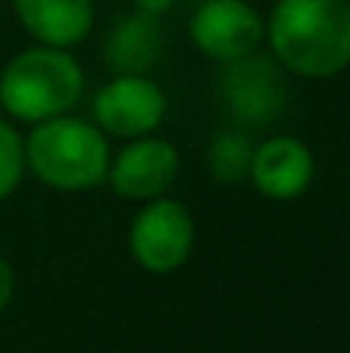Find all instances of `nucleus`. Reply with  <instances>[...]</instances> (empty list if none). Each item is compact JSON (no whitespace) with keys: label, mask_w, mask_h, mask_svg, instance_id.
I'll use <instances>...</instances> for the list:
<instances>
[{"label":"nucleus","mask_w":350,"mask_h":353,"mask_svg":"<svg viewBox=\"0 0 350 353\" xmlns=\"http://www.w3.org/2000/svg\"><path fill=\"white\" fill-rule=\"evenodd\" d=\"M193 41L203 55L233 62L251 55L264 38V17L247 0H206L193 14Z\"/></svg>","instance_id":"nucleus-5"},{"label":"nucleus","mask_w":350,"mask_h":353,"mask_svg":"<svg viewBox=\"0 0 350 353\" xmlns=\"http://www.w3.org/2000/svg\"><path fill=\"white\" fill-rule=\"evenodd\" d=\"M172 3H175V0H134L137 10H144V14H158V17H162Z\"/></svg>","instance_id":"nucleus-15"},{"label":"nucleus","mask_w":350,"mask_h":353,"mask_svg":"<svg viewBox=\"0 0 350 353\" xmlns=\"http://www.w3.org/2000/svg\"><path fill=\"white\" fill-rule=\"evenodd\" d=\"M10 295H14V268L0 257V309L10 302Z\"/></svg>","instance_id":"nucleus-14"},{"label":"nucleus","mask_w":350,"mask_h":353,"mask_svg":"<svg viewBox=\"0 0 350 353\" xmlns=\"http://www.w3.org/2000/svg\"><path fill=\"white\" fill-rule=\"evenodd\" d=\"M251 141L244 137V134H220L213 144H210V168H213V175L220 179V182H237V179H244L247 175V168H251Z\"/></svg>","instance_id":"nucleus-12"},{"label":"nucleus","mask_w":350,"mask_h":353,"mask_svg":"<svg viewBox=\"0 0 350 353\" xmlns=\"http://www.w3.org/2000/svg\"><path fill=\"white\" fill-rule=\"evenodd\" d=\"M268 38L282 65L306 79H330L350 59L347 0H278Z\"/></svg>","instance_id":"nucleus-1"},{"label":"nucleus","mask_w":350,"mask_h":353,"mask_svg":"<svg viewBox=\"0 0 350 353\" xmlns=\"http://www.w3.org/2000/svg\"><path fill=\"white\" fill-rule=\"evenodd\" d=\"M24 165H31V172L52 189L83 192L107 179L110 148L104 130H97L93 123L59 114L38 120L24 144Z\"/></svg>","instance_id":"nucleus-2"},{"label":"nucleus","mask_w":350,"mask_h":353,"mask_svg":"<svg viewBox=\"0 0 350 353\" xmlns=\"http://www.w3.org/2000/svg\"><path fill=\"white\" fill-rule=\"evenodd\" d=\"M196 227L182 203L175 199H151L130 223V250L144 271L168 274L182 268L193 254Z\"/></svg>","instance_id":"nucleus-4"},{"label":"nucleus","mask_w":350,"mask_h":353,"mask_svg":"<svg viewBox=\"0 0 350 353\" xmlns=\"http://www.w3.org/2000/svg\"><path fill=\"white\" fill-rule=\"evenodd\" d=\"M93 114L104 130L120 137H144L165 117V93L141 72L117 76L110 86L100 90Z\"/></svg>","instance_id":"nucleus-7"},{"label":"nucleus","mask_w":350,"mask_h":353,"mask_svg":"<svg viewBox=\"0 0 350 353\" xmlns=\"http://www.w3.org/2000/svg\"><path fill=\"white\" fill-rule=\"evenodd\" d=\"M165 45V31L158 24V14H127L124 21H117L110 45H107V62L117 72H148Z\"/></svg>","instance_id":"nucleus-11"},{"label":"nucleus","mask_w":350,"mask_h":353,"mask_svg":"<svg viewBox=\"0 0 350 353\" xmlns=\"http://www.w3.org/2000/svg\"><path fill=\"white\" fill-rule=\"evenodd\" d=\"M110 185L124 199H158L179 179V151L162 137H134L107 168Z\"/></svg>","instance_id":"nucleus-6"},{"label":"nucleus","mask_w":350,"mask_h":353,"mask_svg":"<svg viewBox=\"0 0 350 353\" xmlns=\"http://www.w3.org/2000/svg\"><path fill=\"white\" fill-rule=\"evenodd\" d=\"M24 175V144L10 123L0 120V199H7Z\"/></svg>","instance_id":"nucleus-13"},{"label":"nucleus","mask_w":350,"mask_h":353,"mask_svg":"<svg viewBox=\"0 0 350 353\" xmlns=\"http://www.w3.org/2000/svg\"><path fill=\"white\" fill-rule=\"evenodd\" d=\"M224 97H227L233 114L240 120H247V123L275 120L282 103H285L278 69L268 59L254 55V52L231 62V69L224 76Z\"/></svg>","instance_id":"nucleus-8"},{"label":"nucleus","mask_w":350,"mask_h":353,"mask_svg":"<svg viewBox=\"0 0 350 353\" xmlns=\"http://www.w3.org/2000/svg\"><path fill=\"white\" fill-rule=\"evenodd\" d=\"M24 31L52 48L83 41L93 28V0H14Z\"/></svg>","instance_id":"nucleus-10"},{"label":"nucleus","mask_w":350,"mask_h":353,"mask_svg":"<svg viewBox=\"0 0 350 353\" xmlns=\"http://www.w3.org/2000/svg\"><path fill=\"white\" fill-rule=\"evenodd\" d=\"M251 182L271 199H295L313 182V154L295 137H271L251 151Z\"/></svg>","instance_id":"nucleus-9"},{"label":"nucleus","mask_w":350,"mask_h":353,"mask_svg":"<svg viewBox=\"0 0 350 353\" xmlns=\"http://www.w3.org/2000/svg\"><path fill=\"white\" fill-rule=\"evenodd\" d=\"M83 69L66 48L38 45L7 62L0 72V103L21 120H48L76 107Z\"/></svg>","instance_id":"nucleus-3"}]
</instances>
